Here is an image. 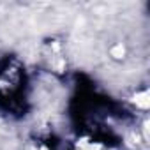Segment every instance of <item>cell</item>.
Listing matches in <instances>:
<instances>
[{"instance_id":"1","label":"cell","mask_w":150,"mask_h":150,"mask_svg":"<svg viewBox=\"0 0 150 150\" xmlns=\"http://www.w3.org/2000/svg\"><path fill=\"white\" fill-rule=\"evenodd\" d=\"M78 150H101V145L88 143V141H81V143H78Z\"/></svg>"},{"instance_id":"2","label":"cell","mask_w":150,"mask_h":150,"mask_svg":"<svg viewBox=\"0 0 150 150\" xmlns=\"http://www.w3.org/2000/svg\"><path fill=\"white\" fill-rule=\"evenodd\" d=\"M113 55H115L117 58H120V55H124V48H122V46H117V48L113 50Z\"/></svg>"}]
</instances>
